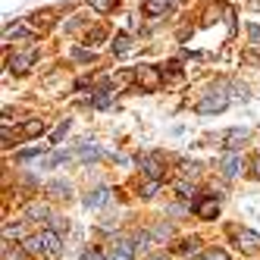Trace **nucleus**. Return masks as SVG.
Listing matches in <instances>:
<instances>
[{"label":"nucleus","instance_id":"nucleus-1","mask_svg":"<svg viewBox=\"0 0 260 260\" xmlns=\"http://www.w3.org/2000/svg\"><path fill=\"white\" fill-rule=\"evenodd\" d=\"M226 107H229V94H226V91H207L204 101L198 104V113L201 116H210V113H222Z\"/></svg>","mask_w":260,"mask_h":260},{"label":"nucleus","instance_id":"nucleus-2","mask_svg":"<svg viewBox=\"0 0 260 260\" xmlns=\"http://www.w3.org/2000/svg\"><path fill=\"white\" fill-rule=\"evenodd\" d=\"M232 235H235V245L245 254H257L260 251V235L257 232H251V229H232Z\"/></svg>","mask_w":260,"mask_h":260},{"label":"nucleus","instance_id":"nucleus-3","mask_svg":"<svg viewBox=\"0 0 260 260\" xmlns=\"http://www.w3.org/2000/svg\"><path fill=\"white\" fill-rule=\"evenodd\" d=\"M38 235H41V245H44V257H47V260H60V251H63L60 235L53 232V229H44V232H38Z\"/></svg>","mask_w":260,"mask_h":260},{"label":"nucleus","instance_id":"nucleus-4","mask_svg":"<svg viewBox=\"0 0 260 260\" xmlns=\"http://www.w3.org/2000/svg\"><path fill=\"white\" fill-rule=\"evenodd\" d=\"M141 170H144V176H151V182H160L163 173H166V166L160 163V157L147 154V157H141Z\"/></svg>","mask_w":260,"mask_h":260},{"label":"nucleus","instance_id":"nucleus-5","mask_svg":"<svg viewBox=\"0 0 260 260\" xmlns=\"http://www.w3.org/2000/svg\"><path fill=\"white\" fill-rule=\"evenodd\" d=\"M241 173H245V160H241L238 154H229L226 160H222V176H226V179H235Z\"/></svg>","mask_w":260,"mask_h":260},{"label":"nucleus","instance_id":"nucleus-6","mask_svg":"<svg viewBox=\"0 0 260 260\" xmlns=\"http://www.w3.org/2000/svg\"><path fill=\"white\" fill-rule=\"evenodd\" d=\"M135 251H138V248H135V241H132V238H125V235H116V238H113V254L132 260V257H135Z\"/></svg>","mask_w":260,"mask_h":260},{"label":"nucleus","instance_id":"nucleus-7","mask_svg":"<svg viewBox=\"0 0 260 260\" xmlns=\"http://www.w3.org/2000/svg\"><path fill=\"white\" fill-rule=\"evenodd\" d=\"M248 138H251V132H248V128H232V132L226 135V141H222V144H226L229 151H238V147L245 144Z\"/></svg>","mask_w":260,"mask_h":260},{"label":"nucleus","instance_id":"nucleus-8","mask_svg":"<svg viewBox=\"0 0 260 260\" xmlns=\"http://www.w3.org/2000/svg\"><path fill=\"white\" fill-rule=\"evenodd\" d=\"M194 213L201 219H213L219 213V207H216V201H194Z\"/></svg>","mask_w":260,"mask_h":260},{"label":"nucleus","instance_id":"nucleus-9","mask_svg":"<svg viewBox=\"0 0 260 260\" xmlns=\"http://www.w3.org/2000/svg\"><path fill=\"white\" fill-rule=\"evenodd\" d=\"M31 63H35V50H22V53H16V57L10 60V66H13L16 72H25Z\"/></svg>","mask_w":260,"mask_h":260},{"label":"nucleus","instance_id":"nucleus-10","mask_svg":"<svg viewBox=\"0 0 260 260\" xmlns=\"http://www.w3.org/2000/svg\"><path fill=\"white\" fill-rule=\"evenodd\" d=\"M110 198V188H94L91 194H85V207H101V204H107Z\"/></svg>","mask_w":260,"mask_h":260},{"label":"nucleus","instance_id":"nucleus-11","mask_svg":"<svg viewBox=\"0 0 260 260\" xmlns=\"http://www.w3.org/2000/svg\"><path fill=\"white\" fill-rule=\"evenodd\" d=\"M173 235H176V229L170 226V222H157V226L151 229V238H154V241H170Z\"/></svg>","mask_w":260,"mask_h":260},{"label":"nucleus","instance_id":"nucleus-12","mask_svg":"<svg viewBox=\"0 0 260 260\" xmlns=\"http://www.w3.org/2000/svg\"><path fill=\"white\" fill-rule=\"evenodd\" d=\"M76 154H79V157H82L85 163H94V160L101 157V151H98V147H94V144H91V141H82Z\"/></svg>","mask_w":260,"mask_h":260},{"label":"nucleus","instance_id":"nucleus-13","mask_svg":"<svg viewBox=\"0 0 260 260\" xmlns=\"http://www.w3.org/2000/svg\"><path fill=\"white\" fill-rule=\"evenodd\" d=\"M176 251H179V254H185V257H194V254L201 251V238H188V241H182Z\"/></svg>","mask_w":260,"mask_h":260},{"label":"nucleus","instance_id":"nucleus-14","mask_svg":"<svg viewBox=\"0 0 260 260\" xmlns=\"http://www.w3.org/2000/svg\"><path fill=\"white\" fill-rule=\"evenodd\" d=\"M22 248H25L28 254H35V257H38V254H44V245H41V235H31V238H25V241H22Z\"/></svg>","mask_w":260,"mask_h":260},{"label":"nucleus","instance_id":"nucleus-15","mask_svg":"<svg viewBox=\"0 0 260 260\" xmlns=\"http://www.w3.org/2000/svg\"><path fill=\"white\" fill-rule=\"evenodd\" d=\"M47 194L50 198H69V182H50L47 185Z\"/></svg>","mask_w":260,"mask_h":260},{"label":"nucleus","instance_id":"nucleus-16","mask_svg":"<svg viewBox=\"0 0 260 260\" xmlns=\"http://www.w3.org/2000/svg\"><path fill=\"white\" fill-rule=\"evenodd\" d=\"M113 50L119 53V57H125V53L132 50V38H128V35H119V38H113Z\"/></svg>","mask_w":260,"mask_h":260},{"label":"nucleus","instance_id":"nucleus-17","mask_svg":"<svg viewBox=\"0 0 260 260\" xmlns=\"http://www.w3.org/2000/svg\"><path fill=\"white\" fill-rule=\"evenodd\" d=\"M166 10H170V0H147V4H144V13H151V16L166 13Z\"/></svg>","mask_w":260,"mask_h":260},{"label":"nucleus","instance_id":"nucleus-18","mask_svg":"<svg viewBox=\"0 0 260 260\" xmlns=\"http://www.w3.org/2000/svg\"><path fill=\"white\" fill-rule=\"evenodd\" d=\"M44 132V125H41V119H28L25 125H22V135H28V138H35V135H41Z\"/></svg>","mask_w":260,"mask_h":260},{"label":"nucleus","instance_id":"nucleus-19","mask_svg":"<svg viewBox=\"0 0 260 260\" xmlns=\"http://www.w3.org/2000/svg\"><path fill=\"white\" fill-rule=\"evenodd\" d=\"M66 160H72V154H69V151H53V154L44 160V166H60V163H66Z\"/></svg>","mask_w":260,"mask_h":260},{"label":"nucleus","instance_id":"nucleus-20","mask_svg":"<svg viewBox=\"0 0 260 260\" xmlns=\"http://www.w3.org/2000/svg\"><path fill=\"white\" fill-rule=\"evenodd\" d=\"M28 219H50L47 207H44V204H31V207H28Z\"/></svg>","mask_w":260,"mask_h":260},{"label":"nucleus","instance_id":"nucleus-21","mask_svg":"<svg viewBox=\"0 0 260 260\" xmlns=\"http://www.w3.org/2000/svg\"><path fill=\"white\" fill-rule=\"evenodd\" d=\"M50 229L57 232V235L66 232V229H69V219H66V216H50Z\"/></svg>","mask_w":260,"mask_h":260},{"label":"nucleus","instance_id":"nucleus-22","mask_svg":"<svg viewBox=\"0 0 260 260\" xmlns=\"http://www.w3.org/2000/svg\"><path fill=\"white\" fill-rule=\"evenodd\" d=\"M176 191H179V198H188V201H191V198H194V185H191V182H179Z\"/></svg>","mask_w":260,"mask_h":260},{"label":"nucleus","instance_id":"nucleus-23","mask_svg":"<svg viewBox=\"0 0 260 260\" xmlns=\"http://www.w3.org/2000/svg\"><path fill=\"white\" fill-rule=\"evenodd\" d=\"M132 241H135V248L141 251V248H147V241H151V229H147V232H135L132 235Z\"/></svg>","mask_w":260,"mask_h":260},{"label":"nucleus","instance_id":"nucleus-24","mask_svg":"<svg viewBox=\"0 0 260 260\" xmlns=\"http://www.w3.org/2000/svg\"><path fill=\"white\" fill-rule=\"evenodd\" d=\"M28 28H22V25H13V28H7V35H4V38H28Z\"/></svg>","mask_w":260,"mask_h":260},{"label":"nucleus","instance_id":"nucleus-25","mask_svg":"<svg viewBox=\"0 0 260 260\" xmlns=\"http://www.w3.org/2000/svg\"><path fill=\"white\" fill-rule=\"evenodd\" d=\"M204 260H229V254L222 248H210V251H204Z\"/></svg>","mask_w":260,"mask_h":260},{"label":"nucleus","instance_id":"nucleus-26","mask_svg":"<svg viewBox=\"0 0 260 260\" xmlns=\"http://www.w3.org/2000/svg\"><path fill=\"white\" fill-rule=\"evenodd\" d=\"M22 235V226H4V238L10 241V238H19Z\"/></svg>","mask_w":260,"mask_h":260},{"label":"nucleus","instance_id":"nucleus-27","mask_svg":"<svg viewBox=\"0 0 260 260\" xmlns=\"http://www.w3.org/2000/svg\"><path fill=\"white\" fill-rule=\"evenodd\" d=\"M72 57H76V60H91V57H94V53H91V50H85V47H76V50H72Z\"/></svg>","mask_w":260,"mask_h":260},{"label":"nucleus","instance_id":"nucleus-28","mask_svg":"<svg viewBox=\"0 0 260 260\" xmlns=\"http://www.w3.org/2000/svg\"><path fill=\"white\" fill-rule=\"evenodd\" d=\"M4 260H25V254H22L19 248H13V251L7 248V251H4Z\"/></svg>","mask_w":260,"mask_h":260},{"label":"nucleus","instance_id":"nucleus-29","mask_svg":"<svg viewBox=\"0 0 260 260\" xmlns=\"http://www.w3.org/2000/svg\"><path fill=\"white\" fill-rule=\"evenodd\" d=\"M141 194H144V198H154V194H157V182H147L144 188H141Z\"/></svg>","mask_w":260,"mask_h":260},{"label":"nucleus","instance_id":"nucleus-30","mask_svg":"<svg viewBox=\"0 0 260 260\" xmlns=\"http://www.w3.org/2000/svg\"><path fill=\"white\" fill-rule=\"evenodd\" d=\"M82 260H110V257H104V254H98V251H85Z\"/></svg>","mask_w":260,"mask_h":260},{"label":"nucleus","instance_id":"nucleus-31","mask_svg":"<svg viewBox=\"0 0 260 260\" xmlns=\"http://www.w3.org/2000/svg\"><path fill=\"white\" fill-rule=\"evenodd\" d=\"M31 157H38V147H28V151H19V160H31Z\"/></svg>","mask_w":260,"mask_h":260},{"label":"nucleus","instance_id":"nucleus-32","mask_svg":"<svg viewBox=\"0 0 260 260\" xmlns=\"http://www.w3.org/2000/svg\"><path fill=\"white\" fill-rule=\"evenodd\" d=\"M248 31H251V38H254V44H260V25H251Z\"/></svg>","mask_w":260,"mask_h":260},{"label":"nucleus","instance_id":"nucleus-33","mask_svg":"<svg viewBox=\"0 0 260 260\" xmlns=\"http://www.w3.org/2000/svg\"><path fill=\"white\" fill-rule=\"evenodd\" d=\"M91 7H94V10H107L110 0H91Z\"/></svg>","mask_w":260,"mask_h":260},{"label":"nucleus","instance_id":"nucleus-34","mask_svg":"<svg viewBox=\"0 0 260 260\" xmlns=\"http://www.w3.org/2000/svg\"><path fill=\"white\" fill-rule=\"evenodd\" d=\"M251 176L260 182V157H254V170H251Z\"/></svg>","mask_w":260,"mask_h":260},{"label":"nucleus","instance_id":"nucleus-35","mask_svg":"<svg viewBox=\"0 0 260 260\" xmlns=\"http://www.w3.org/2000/svg\"><path fill=\"white\" fill-rule=\"evenodd\" d=\"M235 98H238V101H248V91L238 85V88H235Z\"/></svg>","mask_w":260,"mask_h":260},{"label":"nucleus","instance_id":"nucleus-36","mask_svg":"<svg viewBox=\"0 0 260 260\" xmlns=\"http://www.w3.org/2000/svg\"><path fill=\"white\" fill-rule=\"evenodd\" d=\"M147 260H170V254H163V251H157V254H151Z\"/></svg>","mask_w":260,"mask_h":260},{"label":"nucleus","instance_id":"nucleus-37","mask_svg":"<svg viewBox=\"0 0 260 260\" xmlns=\"http://www.w3.org/2000/svg\"><path fill=\"white\" fill-rule=\"evenodd\" d=\"M110 260H128V257H119V254H113V257H110Z\"/></svg>","mask_w":260,"mask_h":260}]
</instances>
